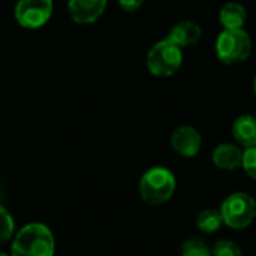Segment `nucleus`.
Wrapping results in <instances>:
<instances>
[{"label": "nucleus", "instance_id": "f257e3e1", "mask_svg": "<svg viewBox=\"0 0 256 256\" xmlns=\"http://www.w3.org/2000/svg\"><path fill=\"white\" fill-rule=\"evenodd\" d=\"M10 256H54V237L48 226L30 224L12 242Z\"/></svg>", "mask_w": 256, "mask_h": 256}, {"label": "nucleus", "instance_id": "f03ea898", "mask_svg": "<svg viewBox=\"0 0 256 256\" xmlns=\"http://www.w3.org/2000/svg\"><path fill=\"white\" fill-rule=\"evenodd\" d=\"M177 188L174 174L164 168L154 166L146 171L140 180V195L148 206H160L168 202Z\"/></svg>", "mask_w": 256, "mask_h": 256}, {"label": "nucleus", "instance_id": "7ed1b4c3", "mask_svg": "<svg viewBox=\"0 0 256 256\" xmlns=\"http://www.w3.org/2000/svg\"><path fill=\"white\" fill-rule=\"evenodd\" d=\"M216 56L225 64H238L248 60L252 40L243 28H225L216 39Z\"/></svg>", "mask_w": 256, "mask_h": 256}, {"label": "nucleus", "instance_id": "20e7f679", "mask_svg": "<svg viewBox=\"0 0 256 256\" xmlns=\"http://www.w3.org/2000/svg\"><path fill=\"white\" fill-rule=\"evenodd\" d=\"M183 63V52L170 39L159 40L147 54V68L154 76L166 78L174 75Z\"/></svg>", "mask_w": 256, "mask_h": 256}, {"label": "nucleus", "instance_id": "39448f33", "mask_svg": "<svg viewBox=\"0 0 256 256\" xmlns=\"http://www.w3.org/2000/svg\"><path fill=\"white\" fill-rule=\"evenodd\" d=\"M219 212L226 226L232 230H244L255 220L256 202L249 194L236 192L222 202Z\"/></svg>", "mask_w": 256, "mask_h": 256}, {"label": "nucleus", "instance_id": "423d86ee", "mask_svg": "<svg viewBox=\"0 0 256 256\" xmlns=\"http://www.w3.org/2000/svg\"><path fill=\"white\" fill-rule=\"evenodd\" d=\"M52 8V0H18L15 18L24 28H39L50 20Z\"/></svg>", "mask_w": 256, "mask_h": 256}, {"label": "nucleus", "instance_id": "0eeeda50", "mask_svg": "<svg viewBox=\"0 0 256 256\" xmlns=\"http://www.w3.org/2000/svg\"><path fill=\"white\" fill-rule=\"evenodd\" d=\"M202 138L200 132L190 126H180L171 135V147L183 158H194L200 153Z\"/></svg>", "mask_w": 256, "mask_h": 256}, {"label": "nucleus", "instance_id": "6e6552de", "mask_svg": "<svg viewBox=\"0 0 256 256\" xmlns=\"http://www.w3.org/2000/svg\"><path fill=\"white\" fill-rule=\"evenodd\" d=\"M106 0H69L68 10L70 18L78 24L94 22L105 10Z\"/></svg>", "mask_w": 256, "mask_h": 256}, {"label": "nucleus", "instance_id": "1a4fd4ad", "mask_svg": "<svg viewBox=\"0 0 256 256\" xmlns=\"http://www.w3.org/2000/svg\"><path fill=\"white\" fill-rule=\"evenodd\" d=\"M201 34H202V30L200 24H196L195 21L186 20V21L177 22L168 33L166 39H170L180 48H184V46L195 45L200 40Z\"/></svg>", "mask_w": 256, "mask_h": 256}, {"label": "nucleus", "instance_id": "9d476101", "mask_svg": "<svg viewBox=\"0 0 256 256\" xmlns=\"http://www.w3.org/2000/svg\"><path fill=\"white\" fill-rule=\"evenodd\" d=\"M212 159L218 168H220L224 171H232V170H237L242 166L243 152L240 150L238 146L225 142L214 148Z\"/></svg>", "mask_w": 256, "mask_h": 256}, {"label": "nucleus", "instance_id": "9b49d317", "mask_svg": "<svg viewBox=\"0 0 256 256\" xmlns=\"http://www.w3.org/2000/svg\"><path fill=\"white\" fill-rule=\"evenodd\" d=\"M232 135L237 144L244 148L256 146V118L252 114L240 116L232 124Z\"/></svg>", "mask_w": 256, "mask_h": 256}, {"label": "nucleus", "instance_id": "f8f14e48", "mask_svg": "<svg viewBox=\"0 0 256 256\" xmlns=\"http://www.w3.org/2000/svg\"><path fill=\"white\" fill-rule=\"evenodd\" d=\"M248 20V10L242 3L230 2L219 12V21L225 28H243Z\"/></svg>", "mask_w": 256, "mask_h": 256}, {"label": "nucleus", "instance_id": "ddd939ff", "mask_svg": "<svg viewBox=\"0 0 256 256\" xmlns=\"http://www.w3.org/2000/svg\"><path fill=\"white\" fill-rule=\"evenodd\" d=\"M224 225V219L219 210H204L196 218V226L200 231L206 234H214L218 232Z\"/></svg>", "mask_w": 256, "mask_h": 256}, {"label": "nucleus", "instance_id": "4468645a", "mask_svg": "<svg viewBox=\"0 0 256 256\" xmlns=\"http://www.w3.org/2000/svg\"><path fill=\"white\" fill-rule=\"evenodd\" d=\"M182 256H213L208 246L200 238H190L183 243Z\"/></svg>", "mask_w": 256, "mask_h": 256}, {"label": "nucleus", "instance_id": "2eb2a0df", "mask_svg": "<svg viewBox=\"0 0 256 256\" xmlns=\"http://www.w3.org/2000/svg\"><path fill=\"white\" fill-rule=\"evenodd\" d=\"M15 224H14V218L10 216V213L0 204V244H3L4 242H8L12 237Z\"/></svg>", "mask_w": 256, "mask_h": 256}, {"label": "nucleus", "instance_id": "dca6fc26", "mask_svg": "<svg viewBox=\"0 0 256 256\" xmlns=\"http://www.w3.org/2000/svg\"><path fill=\"white\" fill-rule=\"evenodd\" d=\"M213 256H243L242 249L238 248L237 243L231 240H219L212 250Z\"/></svg>", "mask_w": 256, "mask_h": 256}, {"label": "nucleus", "instance_id": "f3484780", "mask_svg": "<svg viewBox=\"0 0 256 256\" xmlns=\"http://www.w3.org/2000/svg\"><path fill=\"white\" fill-rule=\"evenodd\" d=\"M242 166L246 171V174L256 182V146L243 152Z\"/></svg>", "mask_w": 256, "mask_h": 256}, {"label": "nucleus", "instance_id": "a211bd4d", "mask_svg": "<svg viewBox=\"0 0 256 256\" xmlns=\"http://www.w3.org/2000/svg\"><path fill=\"white\" fill-rule=\"evenodd\" d=\"M120 8L126 12H135L136 9H140V6L142 4L144 0H117Z\"/></svg>", "mask_w": 256, "mask_h": 256}, {"label": "nucleus", "instance_id": "6ab92c4d", "mask_svg": "<svg viewBox=\"0 0 256 256\" xmlns=\"http://www.w3.org/2000/svg\"><path fill=\"white\" fill-rule=\"evenodd\" d=\"M254 92H255V96H256V76H255V80H254Z\"/></svg>", "mask_w": 256, "mask_h": 256}, {"label": "nucleus", "instance_id": "aec40b11", "mask_svg": "<svg viewBox=\"0 0 256 256\" xmlns=\"http://www.w3.org/2000/svg\"><path fill=\"white\" fill-rule=\"evenodd\" d=\"M0 256H9V255H6V254H2V252H0Z\"/></svg>", "mask_w": 256, "mask_h": 256}, {"label": "nucleus", "instance_id": "412c9836", "mask_svg": "<svg viewBox=\"0 0 256 256\" xmlns=\"http://www.w3.org/2000/svg\"><path fill=\"white\" fill-rule=\"evenodd\" d=\"M254 116H255V118H256V112H255V114H254Z\"/></svg>", "mask_w": 256, "mask_h": 256}]
</instances>
